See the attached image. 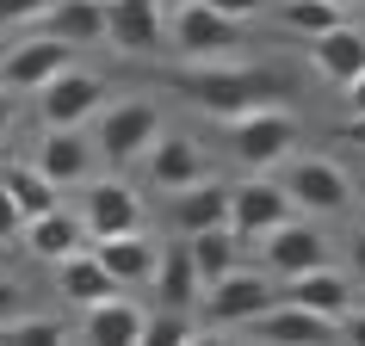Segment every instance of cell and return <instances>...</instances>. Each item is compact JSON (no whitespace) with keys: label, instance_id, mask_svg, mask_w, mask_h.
<instances>
[{"label":"cell","instance_id":"cell-1","mask_svg":"<svg viewBox=\"0 0 365 346\" xmlns=\"http://www.w3.org/2000/svg\"><path fill=\"white\" fill-rule=\"evenodd\" d=\"M180 93L192 99L205 117H242L260 112V105H285L291 99V75L285 68H260V62H192L180 75Z\"/></svg>","mask_w":365,"mask_h":346},{"label":"cell","instance_id":"cell-2","mask_svg":"<svg viewBox=\"0 0 365 346\" xmlns=\"http://www.w3.org/2000/svg\"><path fill=\"white\" fill-rule=\"evenodd\" d=\"M230 154H235V167H248V173L285 167L297 154V117L285 105H260V112L230 117Z\"/></svg>","mask_w":365,"mask_h":346},{"label":"cell","instance_id":"cell-3","mask_svg":"<svg viewBox=\"0 0 365 346\" xmlns=\"http://www.w3.org/2000/svg\"><path fill=\"white\" fill-rule=\"evenodd\" d=\"M155 136H161V105H155V99H118V105H99V130H93L99 161L130 167V161L149 154Z\"/></svg>","mask_w":365,"mask_h":346},{"label":"cell","instance_id":"cell-4","mask_svg":"<svg viewBox=\"0 0 365 346\" xmlns=\"http://www.w3.org/2000/svg\"><path fill=\"white\" fill-rule=\"evenodd\" d=\"M279 186H285L291 204L309 211V216H341V211H353V179H346V167H341V161H328V154H291Z\"/></svg>","mask_w":365,"mask_h":346},{"label":"cell","instance_id":"cell-5","mask_svg":"<svg viewBox=\"0 0 365 346\" xmlns=\"http://www.w3.org/2000/svg\"><path fill=\"white\" fill-rule=\"evenodd\" d=\"M168 38H173V50L186 62H230L235 50H242V19H223L205 0H180Z\"/></svg>","mask_w":365,"mask_h":346},{"label":"cell","instance_id":"cell-6","mask_svg":"<svg viewBox=\"0 0 365 346\" xmlns=\"http://www.w3.org/2000/svg\"><path fill=\"white\" fill-rule=\"evenodd\" d=\"M99 105H106V75L81 68V62H68L62 75H50V80L38 87L43 130H81L87 117H99Z\"/></svg>","mask_w":365,"mask_h":346},{"label":"cell","instance_id":"cell-7","mask_svg":"<svg viewBox=\"0 0 365 346\" xmlns=\"http://www.w3.org/2000/svg\"><path fill=\"white\" fill-rule=\"evenodd\" d=\"M267 303H272L267 272L242 266V260H235L223 278H211V285H205V322H211V327H248Z\"/></svg>","mask_w":365,"mask_h":346},{"label":"cell","instance_id":"cell-8","mask_svg":"<svg viewBox=\"0 0 365 346\" xmlns=\"http://www.w3.org/2000/svg\"><path fill=\"white\" fill-rule=\"evenodd\" d=\"M291 211H297L291 192L279 186V179H267V173H254V179L230 186V235L242 241V248H254V241H260L272 223H285Z\"/></svg>","mask_w":365,"mask_h":346},{"label":"cell","instance_id":"cell-9","mask_svg":"<svg viewBox=\"0 0 365 346\" xmlns=\"http://www.w3.org/2000/svg\"><path fill=\"white\" fill-rule=\"evenodd\" d=\"M260 260H267V272H279V278H297V272H309V266H322L328 260V235L316 229V216H297L291 211L285 223H272L260 241Z\"/></svg>","mask_w":365,"mask_h":346},{"label":"cell","instance_id":"cell-10","mask_svg":"<svg viewBox=\"0 0 365 346\" xmlns=\"http://www.w3.org/2000/svg\"><path fill=\"white\" fill-rule=\"evenodd\" d=\"M81 192V223H87V235H124V229H143V198H136L130 179H87V186H75Z\"/></svg>","mask_w":365,"mask_h":346},{"label":"cell","instance_id":"cell-11","mask_svg":"<svg viewBox=\"0 0 365 346\" xmlns=\"http://www.w3.org/2000/svg\"><path fill=\"white\" fill-rule=\"evenodd\" d=\"M143 173H149L155 192H180V186H192V179H205L211 173V154H205V142L186 130H161L149 142V154H143Z\"/></svg>","mask_w":365,"mask_h":346},{"label":"cell","instance_id":"cell-12","mask_svg":"<svg viewBox=\"0 0 365 346\" xmlns=\"http://www.w3.org/2000/svg\"><path fill=\"white\" fill-rule=\"evenodd\" d=\"M75 62V50L62 38H43V31H31V38L6 43V56H0V87H13V93H38L50 75H62Z\"/></svg>","mask_w":365,"mask_h":346},{"label":"cell","instance_id":"cell-13","mask_svg":"<svg viewBox=\"0 0 365 346\" xmlns=\"http://www.w3.org/2000/svg\"><path fill=\"white\" fill-rule=\"evenodd\" d=\"M106 43L124 56H149L168 43V19L161 0H106Z\"/></svg>","mask_w":365,"mask_h":346},{"label":"cell","instance_id":"cell-14","mask_svg":"<svg viewBox=\"0 0 365 346\" xmlns=\"http://www.w3.org/2000/svg\"><path fill=\"white\" fill-rule=\"evenodd\" d=\"M38 167L56 192H68V186H87L99 173V149H93V136H81V130H43Z\"/></svg>","mask_w":365,"mask_h":346},{"label":"cell","instance_id":"cell-15","mask_svg":"<svg viewBox=\"0 0 365 346\" xmlns=\"http://www.w3.org/2000/svg\"><path fill=\"white\" fill-rule=\"evenodd\" d=\"M143 322H149V309L130 303L124 285L93 297V303H81V340H118V346H143Z\"/></svg>","mask_w":365,"mask_h":346},{"label":"cell","instance_id":"cell-16","mask_svg":"<svg viewBox=\"0 0 365 346\" xmlns=\"http://www.w3.org/2000/svg\"><path fill=\"white\" fill-rule=\"evenodd\" d=\"M43 38H62L68 50H87V43H106V0H50L38 13Z\"/></svg>","mask_w":365,"mask_h":346},{"label":"cell","instance_id":"cell-17","mask_svg":"<svg viewBox=\"0 0 365 346\" xmlns=\"http://www.w3.org/2000/svg\"><path fill=\"white\" fill-rule=\"evenodd\" d=\"M309 68L328 80V87H346V80L365 68V31L359 25H328L309 38Z\"/></svg>","mask_w":365,"mask_h":346},{"label":"cell","instance_id":"cell-18","mask_svg":"<svg viewBox=\"0 0 365 346\" xmlns=\"http://www.w3.org/2000/svg\"><path fill=\"white\" fill-rule=\"evenodd\" d=\"M285 297H297L304 309H316V315H328L334 327L346 322V309L359 303V290H353V278H346L341 266H328V260H322V266H309V272H297Z\"/></svg>","mask_w":365,"mask_h":346},{"label":"cell","instance_id":"cell-19","mask_svg":"<svg viewBox=\"0 0 365 346\" xmlns=\"http://www.w3.org/2000/svg\"><path fill=\"white\" fill-rule=\"evenodd\" d=\"M248 327L260 334V340H334V334H341V327L328 322V315L304 309L297 297H272V303L260 309V315H254Z\"/></svg>","mask_w":365,"mask_h":346},{"label":"cell","instance_id":"cell-20","mask_svg":"<svg viewBox=\"0 0 365 346\" xmlns=\"http://www.w3.org/2000/svg\"><path fill=\"white\" fill-rule=\"evenodd\" d=\"M19 241H25V253H38V260H50V266H56L62 253L87 248V223H81L75 211H62V204H50L43 216H25Z\"/></svg>","mask_w":365,"mask_h":346},{"label":"cell","instance_id":"cell-21","mask_svg":"<svg viewBox=\"0 0 365 346\" xmlns=\"http://www.w3.org/2000/svg\"><path fill=\"white\" fill-rule=\"evenodd\" d=\"M93 253H99V266L112 272L118 285H149V278H155V260H161V253H155V241H149L143 229L99 235V241H93Z\"/></svg>","mask_w":365,"mask_h":346},{"label":"cell","instance_id":"cell-22","mask_svg":"<svg viewBox=\"0 0 365 346\" xmlns=\"http://www.w3.org/2000/svg\"><path fill=\"white\" fill-rule=\"evenodd\" d=\"M173 223H180V235H198V229L230 223V186H223L217 173L192 179V186H180V192H173Z\"/></svg>","mask_w":365,"mask_h":346},{"label":"cell","instance_id":"cell-23","mask_svg":"<svg viewBox=\"0 0 365 346\" xmlns=\"http://www.w3.org/2000/svg\"><path fill=\"white\" fill-rule=\"evenodd\" d=\"M56 290L81 309V303H93V297H106V290H118V278L99 266L93 248H75V253H62V260H56Z\"/></svg>","mask_w":365,"mask_h":346},{"label":"cell","instance_id":"cell-24","mask_svg":"<svg viewBox=\"0 0 365 346\" xmlns=\"http://www.w3.org/2000/svg\"><path fill=\"white\" fill-rule=\"evenodd\" d=\"M155 297H161V309H192L198 303V266H192V253H186V241H180V248H168L161 253V260H155Z\"/></svg>","mask_w":365,"mask_h":346},{"label":"cell","instance_id":"cell-25","mask_svg":"<svg viewBox=\"0 0 365 346\" xmlns=\"http://www.w3.org/2000/svg\"><path fill=\"white\" fill-rule=\"evenodd\" d=\"M186 253H192V266H198V285H211V278H223V272L235 266L242 241L230 235V223H217V229H198V235H186Z\"/></svg>","mask_w":365,"mask_h":346},{"label":"cell","instance_id":"cell-26","mask_svg":"<svg viewBox=\"0 0 365 346\" xmlns=\"http://www.w3.org/2000/svg\"><path fill=\"white\" fill-rule=\"evenodd\" d=\"M0 186L13 192V204H19L25 216H43L50 204H62V198H56V186L43 179V167H38V161H19V167H0Z\"/></svg>","mask_w":365,"mask_h":346},{"label":"cell","instance_id":"cell-27","mask_svg":"<svg viewBox=\"0 0 365 346\" xmlns=\"http://www.w3.org/2000/svg\"><path fill=\"white\" fill-rule=\"evenodd\" d=\"M279 19H285L297 38H316V31H328V25H341V6H334V0H285Z\"/></svg>","mask_w":365,"mask_h":346},{"label":"cell","instance_id":"cell-28","mask_svg":"<svg viewBox=\"0 0 365 346\" xmlns=\"http://www.w3.org/2000/svg\"><path fill=\"white\" fill-rule=\"evenodd\" d=\"M0 340H25V346H38V340H68V327H62V315H13V322L0 327Z\"/></svg>","mask_w":365,"mask_h":346},{"label":"cell","instance_id":"cell-29","mask_svg":"<svg viewBox=\"0 0 365 346\" xmlns=\"http://www.w3.org/2000/svg\"><path fill=\"white\" fill-rule=\"evenodd\" d=\"M143 340H192V315H186V309H161V315H149V322H143Z\"/></svg>","mask_w":365,"mask_h":346},{"label":"cell","instance_id":"cell-30","mask_svg":"<svg viewBox=\"0 0 365 346\" xmlns=\"http://www.w3.org/2000/svg\"><path fill=\"white\" fill-rule=\"evenodd\" d=\"M50 0H0V31H31Z\"/></svg>","mask_w":365,"mask_h":346},{"label":"cell","instance_id":"cell-31","mask_svg":"<svg viewBox=\"0 0 365 346\" xmlns=\"http://www.w3.org/2000/svg\"><path fill=\"white\" fill-rule=\"evenodd\" d=\"M19 229H25V211L13 204V192L0 186V248H19Z\"/></svg>","mask_w":365,"mask_h":346},{"label":"cell","instance_id":"cell-32","mask_svg":"<svg viewBox=\"0 0 365 346\" xmlns=\"http://www.w3.org/2000/svg\"><path fill=\"white\" fill-rule=\"evenodd\" d=\"M13 315H19V278H6V272H0V327L13 322Z\"/></svg>","mask_w":365,"mask_h":346},{"label":"cell","instance_id":"cell-33","mask_svg":"<svg viewBox=\"0 0 365 346\" xmlns=\"http://www.w3.org/2000/svg\"><path fill=\"white\" fill-rule=\"evenodd\" d=\"M334 142H346V149H365V112H346V124L334 130Z\"/></svg>","mask_w":365,"mask_h":346},{"label":"cell","instance_id":"cell-34","mask_svg":"<svg viewBox=\"0 0 365 346\" xmlns=\"http://www.w3.org/2000/svg\"><path fill=\"white\" fill-rule=\"evenodd\" d=\"M205 6H217L223 19H248V13H260L267 0H205Z\"/></svg>","mask_w":365,"mask_h":346},{"label":"cell","instance_id":"cell-35","mask_svg":"<svg viewBox=\"0 0 365 346\" xmlns=\"http://www.w3.org/2000/svg\"><path fill=\"white\" fill-rule=\"evenodd\" d=\"M13 124H19V99H13V87H0V142L13 136Z\"/></svg>","mask_w":365,"mask_h":346},{"label":"cell","instance_id":"cell-36","mask_svg":"<svg viewBox=\"0 0 365 346\" xmlns=\"http://www.w3.org/2000/svg\"><path fill=\"white\" fill-rule=\"evenodd\" d=\"M341 99H346V112H365V68H359V75H353V80L341 87Z\"/></svg>","mask_w":365,"mask_h":346},{"label":"cell","instance_id":"cell-37","mask_svg":"<svg viewBox=\"0 0 365 346\" xmlns=\"http://www.w3.org/2000/svg\"><path fill=\"white\" fill-rule=\"evenodd\" d=\"M341 334H353V340H365V309H346V322H341Z\"/></svg>","mask_w":365,"mask_h":346},{"label":"cell","instance_id":"cell-38","mask_svg":"<svg viewBox=\"0 0 365 346\" xmlns=\"http://www.w3.org/2000/svg\"><path fill=\"white\" fill-rule=\"evenodd\" d=\"M353 272H359V278H365V235H359V241H353Z\"/></svg>","mask_w":365,"mask_h":346},{"label":"cell","instance_id":"cell-39","mask_svg":"<svg viewBox=\"0 0 365 346\" xmlns=\"http://www.w3.org/2000/svg\"><path fill=\"white\" fill-rule=\"evenodd\" d=\"M334 6H341V13H346V6H359V0H334Z\"/></svg>","mask_w":365,"mask_h":346},{"label":"cell","instance_id":"cell-40","mask_svg":"<svg viewBox=\"0 0 365 346\" xmlns=\"http://www.w3.org/2000/svg\"><path fill=\"white\" fill-rule=\"evenodd\" d=\"M353 198H365V179H359V186H353Z\"/></svg>","mask_w":365,"mask_h":346},{"label":"cell","instance_id":"cell-41","mask_svg":"<svg viewBox=\"0 0 365 346\" xmlns=\"http://www.w3.org/2000/svg\"><path fill=\"white\" fill-rule=\"evenodd\" d=\"M0 56H6V43H0Z\"/></svg>","mask_w":365,"mask_h":346}]
</instances>
